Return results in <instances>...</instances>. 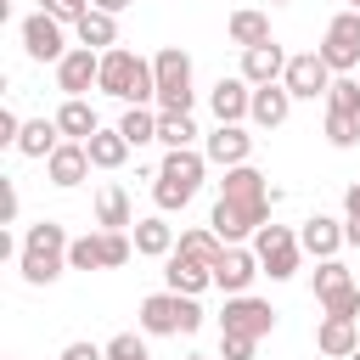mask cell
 <instances>
[{"mask_svg":"<svg viewBox=\"0 0 360 360\" xmlns=\"http://www.w3.org/2000/svg\"><path fill=\"white\" fill-rule=\"evenodd\" d=\"M298 242H304L309 259H338V248H343L349 236H343V219H332V214H309V219L298 225Z\"/></svg>","mask_w":360,"mask_h":360,"instance_id":"ac0fdd59","label":"cell"},{"mask_svg":"<svg viewBox=\"0 0 360 360\" xmlns=\"http://www.w3.org/2000/svg\"><path fill=\"white\" fill-rule=\"evenodd\" d=\"M163 281H169V292H186V298H197L202 287H214V264H202V259H186V253H169V259H163Z\"/></svg>","mask_w":360,"mask_h":360,"instance_id":"d6986e66","label":"cell"},{"mask_svg":"<svg viewBox=\"0 0 360 360\" xmlns=\"http://www.w3.org/2000/svg\"><path fill=\"white\" fill-rule=\"evenodd\" d=\"M349 11H360V0H349Z\"/></svg>","mask_w":360,"mask_h":360,"instance_id":"7bdbcfd3","label":"cell"},{"mask_svg":"<svg viewBox=\"0 0 360 360\" xmlns=\"http://www.w3.org/2000/svg\"><path fill=\"white\" fill-rule=\"evenodd\" d=\"M158 118H163L158 107H124L112 129H118V135H124L129 146H146V141H158Z\"/></svg>","mask_w":360,"mask_h":360,"instance_id":"83f0119b","label":"cell"},{"mask_svg":"<svg viewBox=\"0 0 360 360\" xmlns=\"http://www.w3.org/2000/svg\"><path fill=\"white\" fill-rule=\"evenodd\" d=\"M68 248H73V236H68L56 219L28 225V231H22V259H17L22 281H28V287H51V281L68 270Z\"/></svg>","mask_w":360,"mask_h":360,"instance_id":"3957f363","label":"cell"},{"mask_svg":"<svg viewBox=\"0 0 360 360\" xmlns=\"http://www.w3.org/2000/svg\"><path fill=\"white\" fill-rule=\"evenodd\" d=\"M186 360H208V354H186Z\"/></svg>","mask_w":360,"mask_h":360,"instance_id":"ee69618b","label":"cell"},{"mask_svg":"<svg viewBox=\"0 0 360 360\" xmlns=\"http://www.w3.org/2000/svg\"><path fill=\"white\" fill-rule=\"evenodd\" d=\"M219 332H236V338H270L276 332V309H270V298H253V292H242V298H225V315H219Z\"/></svg>","mask_w":360,"mask_h":360,"instance_id":"30bf717a","label":"cell"},{"mask_svg":"<svg viewBox=\"0 0 360 360\" xmlns=\"http://www.w3.org/2000/svg\"><path fill=\"white\" fill-rule=\"evenodd\" d=\"M287 62H292V56H287L276 39H270V45H253V51H242V79H248L253 90H259V84H281V79H287Z\"/></svg>","mask_w":360,"mask_h":360,"instance_id":"2e32d148","label":"cell"},{"mask_svg":"<svg viewBox=\"0 0 360 360\" xmlns=\"http://www.w3.org/2000/svg\"><path fill=\"white\" fill-rule=\"evenodd\" d=\"M349 287H360V281L349 276L343 259H321V264H315V298H321V309H326L338 292H349Z\"/></svg>","mask_w":360,"mask_h":360,"instance_id":"4dcf8cb0","label":"cell"},{"mask_svg":"<svg viewBox=\"0 0 360 360\" xmlns=\"http://www.w3.org/2000/svg\"><path fill=\"white\" fill-rule=\"evenodd\" d=\"M270 6H287V0H270Z\"/></svg>","mask_w":360,"mask_h":360,"instance_id":"bcb514c9","label":"cell"},{"mask_svg":"<svg viewBox=\"0 0 360 360\" xmlns=\"http://www.w3.org/2000/svg\"><path fill=\"white\" fill-rule=\"evenodd\" d=\"M202 158L219 163V169H242V163L253 158V135H248L242 124H219V129L202 141Z\"/></svg>","mask_w":360,"mask_h":360,"instance_id":"9a60e30c","label":"cell"},{"mask_svg":"<svg viewBox=\"0 0 360 360\" xmlns=\"http://www.w3.org/2000/svg\"><path fill=\"white\" fill-rule=\"evenodd\" d=\"M174 253H186V259H202V264H219L225 242H219L208 225H197V231H180V248H174Z\"/></svg>","mask_w":360,"mask_h":360,"instance_id":"1f68e13d","label":"cell"},{"mask_svg":"<svg viewBox=\"0 0 360 360\" xmlns=\"http://www.w3.org/2000/svg\"><path fill=\"white\" fill-rule=\"evenodd\" d=\"M315 51L326 56V68H332L338 79H349V73L360 68V11H338V17L326 22V34H321Z\"/></svg>","mask_w":360,"mask_h":360,"instance_id":"9c48e42d","label":"cell"},{"mask_svg":"<svg viewBox=\"0 0 360 360\" xmlns=\"http://www.w3.org/2000/svg\"><path fill=\"white\" fill-rule=\"evenodd\" d=\"M202 326V304L197 298H186V292H152V298H141V332L146 338H191Z\"/></svg>","mask_w":360,"mask_h":360,"instance_id":"5b68a950","label":"cell"},{"mask_svg":"<svg viewBox=\"0 0 360 360\" xmlns=\"http://www.w3.org/2000/svg\"><path fill=\"white\" fill-rule=\"evenodd\" d=\"M107 360H152L146 332H118V338H107Z\"/></svg>","mask_w":360,"mask_h":360,"instance_id":"e575fe53","label":"cell"},{"mask_svg":"<svg viewBox=\"0 0 360 360\" xmlns=\"http://www.w3.org/2000/svg\"><path fill=\"white\" fill-rule=\"evenodd\" d=\"M174 248H180L174 225H163L158 214H152V219H135V253H146V259H169Z\"/></svg>","mask_w":360,"mask_h":360,"instance_id":"603a6c76","label":"cell"},{"mask_svg":"<svg viewBox=\"0 0 360 360\" xmlns=\"http://www.w3.org/2000/svg\"><path fill=\"white\" fill-rule=\"evenodd\" d=\"M56 146H62L56 118H28V124H22V141H17V152H22V158H39V163H45Z\"/></svg>","mask_w":360,"mask_h":360,"instance_id":"d4e9b609","label":"cell"},{"mask_svg":"<svg viewBox=\"0 0 360 360\" xmlns=\"http://www.w3.org/2000/svg\"><path fill=\"white\" fill-rule=\"evenodd\" d=\"M287 112H292V90H287V84H259V90H253L248 118H253L259 129H281V124H287Z\"/></svg>","mask_w":360,"mask_h":360,"instance_id":"7402d4cb","label":"cell"},{"mask_svg":"<svg viewBox=\"0 0 360 360\" xmlns=\"http://www.w3.org/2000/svg\"><path fill=\"white\" fill-rule=\"evenodd\" d=\"M281 84L292 90V101H315V96L332 90V68H326L321 51H298V56L287 62V79H281Z\"/></svg>","mask_w":360,"mask_h":360,"instance_id":"4fadbf2b","label":"cell"},{"mask_svg":"<svg viewBox=\"0 0 360 360\" xmlns=\"http://www.w3.org/2000/svg\"><path fill=\"white\" fill-rule=\"evenodd\" d=\"M96 225H101V231H129V225H135L124 186H101V191H96Z\"/></svg>","mask_w":360,"mask_h":360,"instance_id":"484cf974","label":"cell"},{"mask_svg":"<svg viewBox=\"0 0 360 360\" xmlns=\"http://www.w3.org/2000/svg\"><path fill=\"white\" fill-rule=\"evenodd\" d=\"M343 236H349V248H360V219H343Z\"/></svg>","mask_w":360,"mask_h":360,"instance_id":"b9f144b4","label":"cell"},{"mask_svg":"<svg viewBox=\"0 0 360 360\" xmlns=\"http://www.w3.org/2000/svg\"><path fill=\"white\" fill-rule=\"evenodd\" d=\"M90 6H96V11H107V17H118V11L129 6V0H90Z\"/></svg>","mask_w":360,"mask_h":360,"instance_id":"60d3db41","label":"cell"},{"mask_svg":"<svg viewBox=\"0 0 360 360\" xmlns=\"http://www.w3.org/2000/svg\"><path fill=\"white\" fill-rule=\"evenodd\" d=\"M191 135H197V124H191V112H163V118H158V141H163L169 152H180V146H191Z\"/></svg>","mask_w":360,"mask_h":360,"instance_id":"d6a6232c","label":"cell"},{"mask_svg":"<svg viewBox=\"0 0 360 360\" xmlns=\"http://www.w3.org/2000/svg\"><path fill=\"white\" fill-rule=\"evenodd\" d=\"M343 214H349V219H360V180L343 191Z\"/></svg>","mask_w":360,"mask_h":360,"instance_id":"ab89813d","label":"cell"},{"mask_svg":"<svg viewBox=\"0 0 360 360\" xmlns=\"http://www.w3.org/2000/svg\"><path fill=\"white\" fill-rule=\"evenodd\" d=\"M129 253H135L129 231H90V236H73L68 270H118V264H129Z\"/></svg>","mask_w":360,"mask_h":360,"instance_id":"52a82bcc","label":"cell"},{"mask_svg":"<svg viewBox=\"0 0 360 360\" xmlns=\"http://www.w3.org/2000/svg\"><path fill=\"white\" fill-rule=\"evenodd\" d=\"M231 45H242V51H253V45H270V17L264 11H231Z\"/></svg>","mask_w":360,"mask_h":360,"instance_id":"f1b7e54d","label":"cell"},{"mask_svg":"<svg viewBox=\"0 0 360 360\" xmlns=\"http://www.w3.org/2000/svg\"><path fill=\"white\" fill-rule=\"evenodd\" d=\"M276 202H281V191H276L253 163L225 169L219 202H214V214H208V231H214L225 248H242V242L259 236V225H270V208H276Z\"/></svg>","mask_w":360,"mask_h":360,"instance_id":"6da1fadb","label":"cell"},{"mask_svg":"<svg viewBox=\"0 0 360 360\" xmlns=\"http://www.w3.org/2000/svg\"><path fill=\"white\" fill-rule=\"evenodd\" d=\"M349 360H360V349H354V354H349Z\"/></svg>","mask_w":360,"mask_h":360,"instance_id":"f6af8a7d","label":"cell"},{"mask_svg":"<svg viewBox=\"0 0 360 360\" xmlns=\"http://www.w3.org/2000/svg\"><path fill=\"white\" fill-rule=\"evenodd\" d=\"M84 152H90V163H96V169H118V163H124L135 146H129L118 129H96V135L84 141Z\"/></svg>","mask_w":360,"mask_h":360,"instance_id":"f546056e","label":"cell"},{"mask_svg":"<svg viewBox=\"0 0 360 360\" xmlns=\"http://www.w3.org/2000/svg\"><path fill=\"white\" fill-rule=\"evenodd\" d=\"M96 90H107V96L124 101V107H152V101H158L152 56H141V51H129V45L101 51V84H96Z\"/></svg>","mask_w":360,"mask_h":360,"instance_id":"7a4b0ae2","label":"cell"},{"mask_svg":"<svg viewBox=\"0 0 360 360\" xmlns=\"http://www.w3.org/2000/svg\"><path fill=\"white\" fill-rule=\"evenodd\" d=\"M73 28H79V45H90V51H112V45H118V17L96 11V6H90Z\"/></svg>","mask_w":360,"mask_h":360,"instance_id":"4316f807","label":"cell"},{"mask_svg":"<svg viewBox=\"0 0 360 360\" xmlns=\"http://www.w3.org/2000/svg\"><path fill=\"white\" fill-rule=\"evenodd\" d=\"M152 73H158V112H191V101H197V90H191V56L180 51V45H163L158 56H152Z\"/></svg>","mask_w":360,"mask_h":360,"instance_id":"8992f818","label":"cell"},{"mask_svg":"<svg viewBox=\"0 0 360 360\" xmlns=\"http://www.w3.org/2000/svg\"><path fill=\"white\" fill-rule=\"evenodd\" d=\"M56 129H62V141H90L101 129V118H96L90 101H62L56 107Z\"/></svg>","mask_w":360,"mask_h":360,"instance_id":"cb8c5ba5","label":"cell"},{"mask_svg":"<svg viewBox=\"0 0 360 360\" xmlns=\"http://www.w3.org/2000/svg\"><path fill=\"white\" fill-rule=\"evenodd\" d=\"M17 141H22V118L11 107H0V146H17Z\"/></svg>","mask_w":360,"mask_h":360,"instance_id":"f35d334b","label":"cell"},{"mask_svg":"<svg viewBox=\"0 0 360 360\" xmlns=\"http://www.w3.org/2000/svg\"><path fill=\"white\" fill-rule=\"evenodd\" d=\"M326 112H354V118H360V84H354V79H332Z\"/></svg>","mask_w":360,"mask_h":360,"instance_id":"d590c367","label":"cell"},{"mask_svg":"<svg viewBox=\"0 0 360 360\" xmlns=\"http://www.w3.org/2000/svg\"><path fill=\"white\" fill-rule=\"evenodd\" d=\"M208 107H214L219 124H242L248 107H253V84H248V79H219V84L208 90Z\"/></svg>","mask_w":360,"mask_h":360,"instance_id":"ffe728a7","label":"cell"},{"mask_svg":"<svg viewBox=\"0 0 360 360\" xmlns=\"http://www.w3.org/2000/svg\"><path fill=\"white\" fill-rule=\"evenodd\" d=\"M315 349L332 354V360H349L360 349V332H354V315H321L315 326Z\"/></svg>","mask_w":360,"mask_h":360,"instance_id":"44dd1931","label":"cell"},{"mask_svg":"<svg viewBox=\"0 0 360 360\" xmlns=\"http://www.w3.org/2000/svg\"><path fill=\"white\" fill-rule=\"evenodd\" d=\"M253 253H259V264H264L270 281H292V276H298V259H304V242H298V231H287V225H259Z\"/></svg>","mask_w":360,"mask_h":360,"instance_id":"ba28073f","label":"cell"},{"mask_svg":"<svg viewBox=\"0 0 360 360\" xmlns=\"http://www.w3.org/2000/svg\"><path fill=\"white\" fill-rule=\"evenodd\" d=\"M90 169H96V163H90L84 141H62V146L45 158V174H51V186H62V191H73V186H79Z\"/></svg>","mask_w":360,"mask_h":360,"instance_id":"e0dca14e","label":"cell"},{"mask_svg":"<svg viewBox=\"0 0 360 360\" xmlns=\"http://www.w3.org/2000/svg\"><path fill=\"white\" fill-rule=\"evenodd\" d=\"M56 360H107V343H84V338H73Z\"/></svg>","mask_w":360,"mask_h":360,"instance_id":"74e56055","label":"cell"},{"mask_svg":"<svg viewBox=\"0 0 360 360\" xmlns=\"http://www.w3.org/2000/svg\"><path fill=\"white\" fill-rule=\"evenodd\" d=\"M326 141H332L338 152L360 146V118H354V112H326Z\"/></svg>","mask_w":360,"mask_h":360,"instance_id":"836d02e7","label":"cell"},{"mask_svg":"<svg viewBox=\"0 0 360 360\" xmlns=\"http://www.w3.org/2000/svg\"><path fill=\"white\" fill-rule=\"evenodd\" d=\"M253 276H264V264H259L253 248H225L219 264H214V287H219L225 298H242V292L253 287Z\"/></svg>","mask_w":360,"mask_h":360,"instance_id":"5bb4252c","label":"cell"},{"mask_svg":"<svg viewBox=\"0 0 360 360\" xmlns=\"http://www.w3.org/2000/svg\"><path fill=\"white\" fill-rule=\"evenodd\" d=\"M219 354H225V360H253V338H236V332H219Z\"/></svg>","mask_w":360,"mask_h":360,"instance_id":"8d00e7d4","label":"cell"},{"mask_svg":"<svg viewBox=\"0 0 360 360\" xmlns=\"http://www.w3.org/2000/svg\"><path fill=\"white\" fill-rule=\"evenodd\" d=\"M202 174H208V158H202L197 146L163 152V163H158V180H152V202H158L163 214L186 208V202H191V197L202 191Z\"/></svg>","mask_w":360,"mask_h":360,"instance_id":"277c9868","label":"cell"},{"mask_svg":"<svg viewBox=\"0 0 360 360\" xmlns=\"http://www.w3.org/2000/svg\"><path fill=\"white\" fill-rule=\"evenodd\" d=\"M22 51H28V62H62L73 45L62 39V22L51 11H34V17H22Z\"/></svg>","mask_w":360,"mask_h":360,"instance_id":"7c38bea8","label":"cell"},{"mask_svg":"<svg viewBox=\"0 0 360 360\" xmlns=\"http://www.w3.org/2000/svg\"><path fill=\"white\" fill-rule=\"evenodd\" d=\"M90 84H101V51L73 45V51L56 62V90H62L68 101H84V90H90Z\"/></svg>","mask_w":360,"mask_h":360,"instance_id":"8fae6325","label":"cell"}]
</instances>
